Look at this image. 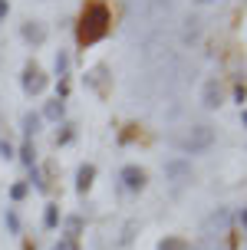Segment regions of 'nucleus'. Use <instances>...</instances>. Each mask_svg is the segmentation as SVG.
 Returning <instances> with one entry per match:
<instances>
[{
    "mask_svg": "<svg viewBox=\"0 0 247 250\" xmlns=\"http://www.w3.org/2000/svg\"><path fill=\"white\" fill-rule=\"evenodd\" d=\"M102 76H106V66L99 62V66H92V69H89V73H86V86L99 89V92H106V89H102Z\"/></svg>",
    "mask_w": 247,
    "mask_h": 250,
    "instance_id": "f8f14e48",
    "label": "nucleus"
},
{
    "mask_svg": "<svg viewBox=\"0 0 247 250\" xmlns=\"http://www.w3.org/2000/svg\"><path fill=\"white\" fill-rule=\"evenodd\" d=\"M53 250H79V244H76V240H69V237H63V240H56V244H53Z\"/></svg>",
    "mask_w": 247,
    "mask_h": 250,
    "instance_id": "5701e85b",
    "label": "nucleus"
},
{
    "mask_svg": "<svg viewBox=\"0 0 247 250\" xmlns=\"http://www.w3.org/2000/svg\"><path fill=\"white\" fill-rule=\"evenodd\" d=\"M234 96H237V102H244V99H247V89H244V86H237V89H234Z\"/></svg>",
    "mask_w": 247,
    "mask_h": 250,
    "instance_id": "393cba45",
    "label": "nucleus"
},
{
    "mask_svg": "<svg viewBox=\"0 0 247 250\" xmlns=\"http://www.w3.org/2000/svg\"><path fill=\"white\" fill-rule=\"evenodd\" d=\"M63 115H66V102H63V99H49L46 105H43L40 119H46V122H60Z\"/></svg>",
    "mask_w": 247,
    "mask_h": 250,
    "instance_id": "9d476101",
    "label": "nucleus"
},
{
    "mask_svg": "<svg viewBox=\"0 0 247 250\" xmlns=\"http://www.w3.org/2000/svg\"><path fill=\"white\" fill-rule=\"evenodd\" d=\"M40 122H43V119H40L37 112H23V119H20V125H23V135L33 138V135L40 132Z\"/></svg>",
    "mask_w": 247,
    "mask_h": 250,
    "instance_id": "9b49d317",
    "label": "nucleus"
},
{
    "mask_svg": "<svg viewBox=\"0 0 247 250\" xmlns=\"http://www.w3.org/2000/svg\"><path fill=\"white\" fill-rule=\"evenodd\" d=\"M92 181H96V165H79V171H76V191L79 194H86L89 188H92Z\"/></svg>",
    "mask_w": 247,
    "mask_h": 250,
    "instance_id": "1a4fd4ad",
    "label": "nucleus"
},
{
    "mask_svg": "<svg viewBox=\"0 0 247 250\" xmlns=\"http://www.w3.org/2000/svg\"><path fill=\"white\" fill-rule=\"evenodd\" d=\"M7 13H10V3H7V0H0V20H3Z\"/></svg>",
    "mask_w": 247,
    "mask_h": 250,
    "instance_id": "a878e982",
    "label": "nucleus"
},
{
    "mask_svg": "<svg viewBox=\"0 0 247 250\" xmlns=\"http://www.w3.org/2000/svg\"><path fill=\"white\" fill-rule=\"evenodd\" d=\"M23 250H33V247H30V244H26V247H23Z\"/></svg>",
    "mask_w": 247,
    "mask_h": 250,
    "instance_id": "c85d7f7f",
    "label": "nucleus"
},
{
    "mask_svg": "<svg viewBox=\"0 0 247 250\" xmlns=\"http://www.w3.org/2000/svg\"><path fill=\"white\" fill-rule=\"evenodd\" d=\"M20 86H23L26 96H43V92H46V86H49V76L43 73L33 60H30L23 66V73H20Z\"/></svg>",
    "mask_w": 247,
    "mask_h": 250,
    "instance_id": "7ed1b4c3",
    "label": "nucleus"
},
{
    "mask_svg": "<svg viewBox=\"0 0 247 250\" xmlns=\"http://www.w3.org/2000/svg\"><path fill=\"white\" fill-rule=\"evenodd\" d=\"M73 138H76V125H69V122H66V125H63V132L56 135V145H69Z\"/></svg>",
    "mask_w": 247,
    "mask_h": 250,
    "instance_id": "aec40b11",
    "label": "nucleus"
},
{
    "mask_svg": "<svg viewBox=\"0 0 247 250\" xmlns=\"http://www.w3.org/2000/svg\"><path fill=\"white\" fill-rule=\"evenodd\" d=\"M20 162H23L26 168L37 165V148H33V142H23V148H20Z\"/></svg>",
    "mask_w": 247,
    "mask_h": 250,
    "instance_id": "dca6fc26",
    "label": "nucleus"
},
{
    "mask_svg": "<svg viewBox=\"0 0 247 250\" xmlns=\"http://www.w3.org/2000/svg\"><path fill=\"white\" fill-rule=\"evenodd\" d=\"M211 145H214V128L211 125H191L185 135L178 138V148L188 151V155H198V151H208Z\"/></svg>",
    "mask_w": 247,
    "mask_h": 250,
    "instance_id": "f03ea898",
    "label": "nucleus"
},
{
    "mask_svg": "<svg viewBox=\"0 0 247 250\" xmlns=\"http://www.w3.org/2000/svg\"><path fill=\"white\" fill-rule=\"evenodd\" d=\"M132 230H135V224L129 221V224L122 227V237H119V247H129V240H132Z\"/></svg>",
    "mask_w": 247,
    "mask_h": 250,
    "instance_id": "412c9836",
    "label": "nucleus"
},
{
    "mask_svg": "<svg viewBox=\"0 0 247 250\" xmlns=\"http://www.w3.org/2000/svg\"><path fill=\"white\" fill-rule=\"evenodd\" d=\"M119 181H122L125 191H142L148 185V175H145V168H138V165H125L119 171Z\"/></svg>",
    "mask_w": 247,
    "mask_h": 250,
    "instance_id": "20e7f679",
    "label": "nucleus"
},
{
    "mask_svg": "<svg viewBox=\"0 0 247 250\" xmlns=\"http://www.w3.org/2000/svg\"><path fill=\"white\" fill-rule=\"evenodd\" d=\"M53 66H56V76H66V73H69V53L60 50V53H56V62H53Z\"/></svg>",
    "mask_w": 247,
    "mask_h": 250,
    "instance_id": "6ab92c4d",
    "label": "nucleus"
},
{
    "mask_svg": "<svg viewBox=\"0 0 247 250\" xmlns=\"http://www.w3.org/2000/svg\"><path fill=\"white\" fill-rule=\"evenodd\" d=\"M165 178L175 181V185H185V181H191V165L185 158H168L165 162Z\"/></svg>",
    "mask_w": 247,
    "mask_h": 250,
    "instance_id": "423d86ee",
    "label": "nucleus"
},
{
    "mask_svg": "<svg viewBox=\"0 0 247 250\" xmlns=\"http://www.w3.org/2000/svg\"><path fill=\"white\" fill-rule=\"evenodd\" d=\"M10 198H13V201H23V198H26V185H13V188H10Z\"/></svg>",
    "mask_w": 247,
    "mask_h": 250,
    "instance_id": "b1692460",
    "label": "nucleus"
},
{
    "mask_svg": "<svg viewBox=\"0 0 247 250\" xmlns=\"http://www.w3.org/2000/svg\"><path fill=\"white\" fill-rule=\"evenodd\" d=\"M224 102V86H221V79H208L204 86H201V105L204 109H218Z\"/></svg>",
    "mask_w": 247,
    "mask_h": 250,
    "instance_id": "39448f33",
    "label": "nucleus"
},
{
    "mask_svg": "<svg viewBox=\"0 0 247 250\" xmlns=\"http://www.w3.org/2000/svg\"><path fill=\"white\" fill-rule=\"evenodd\" d=\"M83 217H79V214H69V217H66V234H69V240H76L79 237V234H83Z\"/></svg>",
    "mask_w": 247,
    "mask_h": 250,
    "instance_id": "ddd939ff",
    "label": "nucleus"
},
{
    "mask_svg": "<svg viewBox=\"0 0 247 250\" xmlns=\"http://www.w3.org/2000/svg\"><path fill=\"white\" fill-rule=\"evenodd\" d=\"M227 224H231V211H227V208H218V211L204 221V237H218V234H224Z\"/></svg>",
    "mask_w": 247,
    "mask_h": 250,
    "instance_id": "0eeeda50",
    "label": "nucleus"
},
{
    "mask_svg": "<svg viewBox=\"0 0 247 250\" xmlns=\"http://www.w3.org/2000/svg\"><path fill=\"white\" fill-rule=\"evenodd\" d=\"M241 125H244V128H247V109H244V112H241Z\"/></svg>",
    "mask_w": 247,
    "mask_h": 250,
    "instance_id": "cd10ccee",
    "label": "nucleus"
},
{
    "mask_svg": "<svg viewBox=\"0 0 247 250\" xmlns=\"http://www.w3.org/2000/svg\"><path fill=\"white\" fill-rule=\"evenodd\" d=\"M241 227H244V230H247V208H244V211H241Z\"/></svg>",
    "mask_w": 247,
    "mask_h": 250,
    "instance_id": "bb28decb",
    "label": "nucleus"
},
{
    "mask_svg": "<svg viewBox=\"0 0 247 250\" xmlns=\"http://www.w3.org/2000/svg\"><path fill=\"white\" fill-rule=\"evenodd\" d=\"M0 158H3V162H10V158H13V145L7 142V138H0Z\"/></svg>",
    "mask_w": 247,
    "mask_h": 250,
    "instance_id": "4be33fe9",
    "label": "nucleus"
},
{
    "mask_svg": "<svg viewBox=\"0 0 247 250\" xmlns=\"http://www.w3.org/2000/svg\"><path fill=\"white\" fill-rule=\"evenodd\" d=\"M109 23H112V17H109V10H106V3H86L83 20H79V30H76L79 46H92V43H99V40L109 33Z\"/></svg>",
    "mask_w": 247,
    "mask_h": 250,
    "instance_id": "f257e3e1",
    "label": "nucleus"
},
{
    "mask_svg": "<svg viewBox=\"0 0 247 250\" xmlns=\"http://www.w3.org/2000/svg\"><path fill=\"white\" fill-rule=\"evenodd\" d=\"M20 37H23L30 46H43V43H46V26L40 23V20H26V23L20 26Z\"/></svg>",
    "mask_w": 247,
    "mask_h": 250,
    "instance_id": "6e6552de",
    "label": "nucleus"
},
{
    "mask_svg": "<svg viewBox=\"0 0 247 250\" xmlns=\"http://www.w3.org/2000/svg\"><path fill=\"white\" fill-rule=\"evenodd\" d=\"M158 250H188V244L181 237H165L158 240Z\"/></svg>",
    "mask_w": 247,
    "mask_h": 250,
    "instance_id": "a211bd4d",
    "label": "nucleus"
},
{
    "mask_svg": "<svg viewBox=\"0 0 247 250\" xmlns=\"http://www.w3.org/2000/svg\"><path fill=\"white\" fill-rule=\"evenodd\" d=\"M56 224H60V208H56V204H46V208H43V227L53 230Z\"/></svg>",
    "mask_w": 247,
    "mask_h": 250,
    "instance_id": "4468645a",
    "label": "nucleus"
},
{
    "mask_svg": "<svg viewBox=\"0 0 247 250\" xmlns=\"http://www.w3.org/2000/svg\"><path fill=\"white\" fill-rule=\"evenodd\" d=\"M3 224H7V230H10V234H20V217H17V211H13V208H7Z\"/></svg>",
    "mask_w": 247,
    "mask_h": 250,
    "instance_id": "f3484780",
    "label": "nucleus"
},
{
    "mask_svg": "<svg viewBox=\"0 0 247 250\" xmlns=\"http://www.w3.org/2000/svg\"><path fill=\"white\" fill-rule=\"evenodd\" d=\"M30 181L37 185V191H49V181H46V175H43V168H40V165L30 168Z\"/></svg>",
    "mask_w": 247,
    "mask_h": 250,
    "instance_id": "2eb2a0df",
    "label": "nucleus"
}]
</instances>
